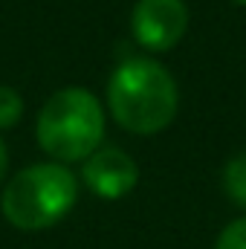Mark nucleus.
Here are the masks:
<instances>
[{
  "mask_svg": "<svg viewBox=\"0 0 246 249\" xmlns=\"http://www.w3.org/2000/svg\"><path fill=\"white\" fill-rule=\"evenodd\" d=\"M235 3H241V6H246V0H235Z\"/></svg>",
  "mask_w": 246,
  "mask_h": 249,
  "instance_id": "9d476101",
  "label": "nucleus"
},
{
  "mask_svg": "<svg viewBox=\"0 0 246 249\" xmlns=\"http://www.w3.org/2000/svg\"><path fill=\"white\" fill-rule=\"evenodd\" d=\"M107 107L113 119L130 133H159L177 116V81L162 64L151 58H127L107 81Z\"/></svg>",
  "mask_w": 246,
  "mask_h": 249,
  "instance_id": "f257e3e1",
  "label": "nucleus"
},
{
  "mask_svg": "<svg viewBox=\"0 0 246 249\" xmlns=\"http://www.w3.org/2000/svg\"><path fill=\"white\" fill-rule=\"evenodd\" d=\"M214 249H246V217L232 220V223L220 232Z\"/></svg>",
  "mask_w": 246,
  "mask_h": 249,
  "instance_id": "6e6552de",
  "label": "nucleus"
},
{
  "mask_svg": "<svg viewBox=\"0 0 246 249\" xmlns=\"http://www.w3.org/2000/svg\"><path fill=\"white\" fill-rule=\"evenodd\" d=\"M23 116V99L18 96V90L0 84V130L15 127Z\"/></svg>",
  "mask_w": 246,
  "mask_h": 249,
  "instance_id": "0eeeda50",
  "label": "nucleus"
},
{
  "mask_svg": "<svg viewBox=\"0 0 246 249\" xmlns=\"http://www.w3.org/2000/svg\"><path fill=\"white\" fill-rule=\"evenodd\" d=\"M81 180H84V186L90 188L96 197L119 200V197L130 194L136 188L139 168L130 160V154H124L122 148H116V145H107V148L93 151L84 160Z\"/></svg>",
  "mask_w": 246,
  "mask_h": 249,
  "instance_id": "39448f33",
  "label": "nucleus"
},
{
  "mask_svg": "<svg viewBox=\"0 0 246 249\" xmlns=\"http://www.w3.org/2000/svg\"><path fill=\"white\" fill-rule=\"evenodd\" d=\"M223 188H226L232 203H238L241 209H246V151L226 162V168H223Z\"/></svg>",
  "mask_w": 246,
  "mask_h": 249,
  "instance_id": "423d86ee",
  "label": "nucleus"
},
{
  "mask_svg": "<svg viewBox=\"0 0 246 249\" xmlns=\"http://www.w3.org/2000/svg\"><path fill=\"white\" fill-rule=\"evenodd\" d=\"M6 171H9V151H6V145H3V139H0V183H3V177H6Z\"/></svg>",
  "mask_w": 246,
  "mask_h": 249,
  "instance_id": "1a4fd4ad",
  "label": "nucleus"
},
{
  "mask_svg": "<svg viewBox=\"0 0 246 249\" xmlns=\"http://www.w3.org/2000/svg\"><path fill=\"white\" fill-rule=\"evenodd\" d=\"M188 26V9L183 0H136L130 12V32L139 47L165 53L180 44Z\"/></svg>",
  "mask_w": 246,
  "mask_h": 249,
  "instance_id": "20e7f679",
  "label": "nucleus"
},
{
  "mask_svg": "<svg viewBox=\"0 0 246 249\" xmlns=\"http://www.w3.org/2000/svg\"><path fill=\"white\" fill-rule=\"evenodd\" d=\"M78 200V180L64 162H38L18 171L0 197L3 217L23 232H41L72 212Z\"/></svg>",
  "mask_w": 246,
  "mask_h": 249,
  "instance_id": "f03ea898",
  "label": "nucleus"
},
{
  "mask_svg": "<svg viewBox=\"0 0 246 249\" xmlns=\"http://www.w3.org/2000/svg\"><path fill=\"white\" fill-rule=\"evenodd\" d=\"M38 145L58 162H84L102 148L105 107L84 87L55 90L35 122Z\"/></svg>",
  "mask_w": 246,
  "mask_h": 249,
  "instance_id": "7ed1b4c3",
  "label": "nucleus"
}]
</instances>
